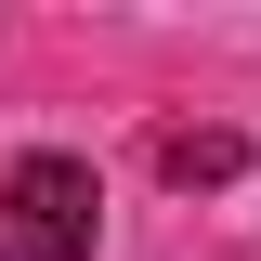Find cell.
Listing matches in <instances>:
<instances>
[{"mask_svg":"<svg viewBox=\"0 0 261 261\" xmlns=\"http://www.w3.org/2000/svg\"><path fill=\"white\" fill-rule=\"evenodd\" d=\"M13 248L27 261H92V170L79 157H27L13 170Z\"/></svg>","mask_w":261,"mask_h":261,"instance_id":"6da1fadb","label":"cell"},{"mask_svg":"<svg viewBox=\"0 0 261 261\" xmlns=\"http://www.w3.org/2000/svg\"><path fill=\"white\" fill-rule=\"evenodd\" d=\"M157 170H170V183H235L248 144H235V130H157Z\"/></svg>","mask_w":261,"mask_h":261,"instance_id":"7a4b0ae2","label":"cell"}]
</instances>
